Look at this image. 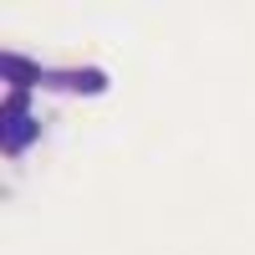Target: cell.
<instances>
[{"mask_svg":"<svg viewBox=\"0 0 255 255\" xmlns=\"http://www.w3.org/2000/svg\"><path fill=\"white\" fill-rule=\"evenodd\" d=\"M41 138V123L31 118V92H5V158H20Z\"/></svg>","mask_w":255,"mask_h":255,"instance_id":"1","label":"cell"},{"mask_svg":"<svg viewBox=\"0 0 255 255\" xmlns=\"http://www.w3.org/2000/svg\"><path fill=\"white\" fill-rule=\"evenodd\" d=\"M46 87L61 97H97V92H108V72L102 67H51Z\"/></svg>","mask_w":255,"mask_h":255,"instance_id":"2","label":"cell"},{"mask_svg":"<svg viewBox=\"0 0 255 255\" xmlns=\"http://www.w3.org/2000/svg\"><path fill=\"white\" fill-rule=\"evenodd\" d=\"M46 72L36 56H20V51H0V77H5L10 92H31V87H46Z\"/></svg>","mask_w":255,"mask_h":255,"instance_id":"3","label":"cell"}]
</instances>
